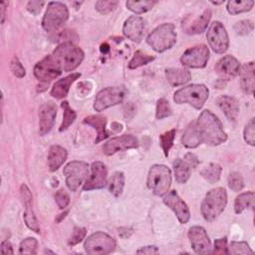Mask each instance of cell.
Masks as SVG:
<instances>
[{
	"mask_svg": "<svg viewBox=\"0 0 255 255\" xmlns=\"http://www.w3.org/2000/svg\"><path fill=\"white\" fill-rule=\"evenodd\" d=\"M195 124L202 142L215 146L227 139V133L224 131L220 120L209 110L202 111Z\"/></svg>",
	"mask_w": 255,
	"mask_h": 255,
	"instance_id": "obj_1",
	"label": "cell"
},
{
	"mask_svg": "<svg viewBox=\"0 0 255 255\" xmlns=\"http://www.w3.org/2000/svg\"><path fill=\"white\" fill-rule=\"evenodd\" d=\"M52 57L59 68L64 72H71L77 69L83 62L84 51L72 42L61 43L53 51Z\"/></svg>",
	"mask_w": 255,
	"mask_h": 255,
	"instance_id": "obj_2",
	"label": "cell"
},
{
	"mask_svg": "<svg viewBox=\"0 0 255 255\" xmlns=\"http://www.w3.org/2000/svg\"><path fill=\"white\" fill-rule=\"evenodd\" d=\"M227 204V193L224 187L210 189L204 196L200 211L203 218L211 222L215 220L225 209Z\"/></svg>",
	"mask_w": 255,
	"mask_h": 255,
	"instance_id": "obj_3",
	"label": "cell"
},
{
	"mask_svg": "<svg viewBox=\"0 0 255 255\" xmlns=\"http://www.w3.org/2000/svg\"><path fill=\"white\" fill-rule=\"evenodd\" d=\"M146 43L157 53H162L176 43L175 26L172 23H163L157 26L146 38Z\"/></svg>",
	"mask_w": 255,
	"mask_h": 255,
	"instance_id": "obj_4",
	"label": "cell"
},
{
	"mask_svg": "<svg viewBox=\"0 0 255 255\" xmlns=\"http://www.w3.org/2000/svg\"><path fill=\"white\" fill-rule=\"evenodd\" d=\"M209 91L203 84H191L177 90L173 95L176 104L188 103L196 110H200L208 99Z\"/></svg>",
	"mask_w": 255,
	"mask_h": 255,
	"instance_id": "obj_5",
	"label": "cell"
},
{
	"mask_svg": "<svg viewBox=\"0 0 255 255\" xmlns=\"http://www.w3.org/2000/svg\"><path fill=\"white\" fill-rule=\"evenodd\" d=\"M146 185L156 196H164L171 185V171L164 164H153L147 174Z\"/></svg>",
	"mask_w": 255,
	"mask_h": 255,
	"instance_id": "obj_6",
	"label": "cell"
},
{
	"mask_svg": "<svg viewBox=\"0 0 255 255\" xmlns=\"http://www.w3.org/2000/svg\"><path fill=\"white\" fill-rule=\"evenodd\" d=\"M69 18V10L66 4L53 1L48 4L42 20V27L46 32L58 30Z\"/></svg>",
	"mask_w": 255,
	"mask_h": 255,
	"instance_id": "obj_7",
	"label": "cell"
},
{
	"mask_svg": "<svg viewBox=\"0 0 255 255\" xmlns=\"http://www.w3.org/2000/svg\"><path fill=\"white\" fill-rule=\"evenodd\" d=\"M117 241L115 238L103 231H97L85 240L84 249L88 254L106 255L115 251Z\"/></svg>",
	"mask_w": 255,
	"mask_h": 255,
	"instance_id": "obj_8",
	"label": "cell"
},
{
	"mask_svg": "<svg viewBox=\"0 0 255 255\" xmlns=\"http://www.w3.org/2000/svg\"><path fill=\"white\" fill-rule=\"evenodd\" d=\"M66 184L71 191H76L88 178L89 164L82 160H73L67 163L63 169Z\"/></svg>",
	"mask_w": 255,
	"mask_h": 255,
	"instance_id": "obj_9",
	"label": "cell"
},
{
	"mask_svg": "<svg viewBox=\"0 0 255 255\" xmlns=\"http://www.w3.org/2000/svg\"><path fill=\"white\" fill-rule=\"evenodd\" d=\"M127 90L124 87H108L101 90L94 102V110L97 112H102L108 108L116 106L123 102Z\"/></svg>",
	"mask_w": 255,
	"mask_h": 255,
	"instance_id": "obj_10",
	"label": "cell"
},
{
	"mask_svg": "<svg viewBox=\"0 0 255 255\" xmlns=\"http://www.w3.org/2000/svg\"><path fill=\"white\" fill-rule=\"evenodd\" d=\"M206 38L210 48L217 54H223L229 46V38L223 24L219 21H214L210 24Z\"/></svg>",
	"mask_w": 255,
	"mask_h": 255,
	"instance_id": "obj_11",
	"label": "cell"
},
{
	"mask_svg": "<svg viewBox=\"0 0 255 255\" xmlns=\"http://www.w3.org/2000/svg\"><path fill=\"white\" fill-rule=\"evenodd\" d=\"M209 60V50L206 45L200 44L187 49L181 56L180 62L184 67L192 69L204 68Z\"/></svg>",
	"mask_w": 255,
	"mask_h": 255,
	"instance_id": "obj_12",
	"label": "cell"
},
{
	"mask_svg": "<svg viewBox=\"0 0 255 255\" xmlns=\"http://www.w3.org/2000/svg\"><path fill=\"white\" fill-rule=\"evenodd\" d=\"M34 76L43 83H49L62 74V70L54 61L52 55H48L39 61L34 67Z\"/></svg>",
	"mask_w": 255,
	"mask_h": 255,
	"instance_id": "obj_13",
	"label": "cell"
},
{
	"mask_svg": "<svg viewBox=\"0 0 255 255\" xmlns=\"http://www.w3.org/2000/svg\"><path fill=\"white\" fill-rule=\"evenodd\" d=\"M187 236L191 247L196 254L206 255L211 253V242L202 226H191L188 229Z\"/></svg>",
	"mask_w": 255,
	"mask_h": 255,
	"instance_id": "obj_14",
	"label": "cell"
},
{
	"mask_svg": "<svg viewBox=\"0 0 255 255\" xmlns=\"http://www.w3.org/2000/svg\"><path fill=\"white\" fill-rule=\"evenodd\" d=\"M20 195L22 198L23 206H24L23 218H24L25 224L32 231L36 233H40V226L33 209V196L30 188L25 183L21 184L20 186Z\"/></svg>",
	"mask_w": 255,
	"mask_h": 255,
	"instance_id": "obj_15",
	"label": "cell"
},
{
	"mask_svg": "<svg viewBox=\"0 0 255 255\" xmlns=\"http://www.w3.org/2000/svg\"><path fill=\"white\" fill-rule=\"evenodd\" d=\"M108 177L107 166L102 161H94L91 165V175L86 179L83 185L84 190L101 189L106 186Z\"/></svg>",
	"mask_w": 255,
	"mask_h": 255,
	"instance_id": "obj_16",
	"label": "cell"
},
{
	"mask_svg": "<svg viewBox=\"0 0 255 255\" xmlns=\"http://www.w3.org/2000/svg\"><path fill=\"white\" fill-rule=\"evenodd\" d=\"M163 203L175 213L180 223L185 224L188 222L190 218L189 208L175 190H170L164 195Z\"/></svg>",
	"mask_w": 255,
	"mask_h": 255,
	"instance_id": "obj_17",
	"label": "cell"
},
{
	"mask_svg": "<svg viewBox=\"0 0 255 255\" xmlns=\"http://www.w3.org/2000/svg\"><path fill=\"white\" fill-rule=\"evenodd\" d=\"M138 146V140L131 134H123L109 139L103 145V152L106 155H113L118 151L135 148Z\"/></svg>",
	"mask_w": 255,
	"mask_h": 255,
	"instance_id": "obj_18",
	"label": "cell"
},
{
	"mask_svg": "<svg viewBox=\"0 0 255 255\" xmlns=\"http://www.w3.org/2000/svg\"><path fill=\"white\" fill-rule=\"evenodd\" d=\"M240 63L239 61L231 56L226 55L222 57L215 65V72L222 80H230L239 75L240 72Z\"/></svg>",
	"mask_w": 255,
	"mask_h": 255,
	"instance_id": "obj_19",
	"label": "cell"
},
{
	"mask_svg": "<svg viewBox=\"0 0 255 255\" xmlns=\"http://www.w3.org/2000/svg\"><path fill=\"white\" fill-rule=\"evenodd\" d=\"M145 30V20L139 16L128 17L123 26L124 35L132 42L139 43Z\"/></svg>",
	"mask_w": 255,
	"mask_h": 255,
	"instance_id": "obj_20",
	"label": "cell"
},
{
	"mask_svg": "<svg viewBox=\"0 0 255 255\" xmlns=\"http://www.w3.org/2000/svg\"><path fill=\"white\" fill-rule=\"evenodd\" d=\"M57 116V107L54 103L48 102L43 104L39 109V133L47 134L53 128Z\"/></svg>",
	"mask_w": 255,
	"mask_h": 255,
	"instance_id": "obj_21",
	"label": "cell"
},
{
	"mask_svg": "<svg viewBox=\"0 0 255 255\" xmlns=\"http://www.w3.org/2000/svg\"><path fill=\"white\" fill-rule=\"evenodd\" d=\"M216 104L229 121H236L239 114V104L235 98L222 95L216 99Z\"/></svg>",
	"mask_w": 255,
	"mask_h": 255,
	"instance_id": "obj_22",
	"label": "cell"
},
{
	"mask_svg": "<svg viewBox=\"0 0 255 255\" xmlns=\"http://www.w3.org/2000/svg\"><path fill=\"white\" fill-rule=\"evenodd\" d=\"M80 77H81V74H80V73H72V74L66 76V77L63 78V79L58 80V81L53 85V87H52V89H51V92H50V95H51L53 98L58 99V100L64 99L65 97H67L71 85H72L76 80H78Z\"/></svg>",
	"mask_w": 255,
	"mask_h": 255,
	"instance_id": "obj_23",
	"label": "cell"
},
{
	"mask_svg": "<svg viewBox=\"0 0 255 255\" xmlns=\"http://www.w3.org/2000/svg\"><path fill=\"white\" fill-rule=\"evenodd\" d=\"M240 85L241 89L245 94L253 95L255 84H254V63L249 62L244 64L240 68Z\"/></svg>",
	"mask_w": 255,
	"mask_h": 255,
	"instance_id": "obj_24",
	"label": "cell"
},
{
	"mask_svg": "<svg viewBox=\"0 0 255 255\" xmlns=\"http://www.w3.org/2000/svg\"><path fill=\"white\" fill-rule=\"evenodd\" d=\"M84 124L93 127L98 131L97 138L95 139V143H99L100 141L109 137V132L107 131V118L101 115H92L88 116L83 121Z\"/></svg>",
	"mask_w": 255,
	"mask_h": 255,
	"instance_id": "obj_25",
	"label": "cell"
},
{
	"mask_svg": "<svg viewBox=\"0 0 255 255\" xmlns=\"http://www.w3.org/2000/svg\"><path fill=\"white\" fill-rule=\"evenodd\" d=\"M68 156L67 149L59 144L51 145L48 152V166L50 171L54 172L66 161Z\"/></svg>",
	"mask_w": 255,
	"mask_h": 255,
	"instance_id": "obj_26",
	"label": "cell"
},
{
	"mask_svg": "<svg viewBox=\"0 0 255 255\" xmlns=\"http://www.w3.org/2000/svg\"><path fill=\"white\" fill-rule=\"evenodd\" d=\"M165 78L169 85L177 87L188 83L191 80V74L186 69L169 68L165 70Z\"/></svg>",
	"mask_w": 255,
	"mask_h": 255,
	"instance_id": "obj_27",
	"label": "cell"
},
{
	"mask_svg": "<svg viewBox=\"0 0 255 255\" xmlns=\"http://www.w3.org/2000/svg\"><path fill=\"white\" fill-rule=\"evenodd\" d=\"M181 142L187 148H195L202 143L195 121L189 123L188 126L186 127L181 137Z\"/></svg>",
	"mask_w": 255,
	"mask_h": 255,
	"instance_id": "obj_28",
	"label": "cell"
},
{
	"mask_svg": "<svg viewBox=\"0 0 255 255\" xmlns=\"http://www.w3.org/2000/svg\"><path fill=\"white\" fill-rule=\"evenodd\" d=\"M211 10L205 9L203 13L185 29V33L188 35H197L204 32L211 19Z\"/></svg>",
	"mask_w": 255,
	"mask_h": 255,
	"instance_id": "obj_29",
	"label": "cell"
},
{
	"mask_svg": "<svg viewBox=\"0 0 255 255\" xmlns=\"http://www.w3.org/2000/svg\"><path fill=\"white\" fill-rule=\"evenodd\" d=\"M255 194L253 191H247L240 193L234 200V211L236 214H240L245 209L254 208Z\"/></svg>",
	"mask_w": 255,
	"mask_h": 255,
	"instance_id": "obj_30",
	"label": "cell"
},
{
	"mask_svg": "<svg viewBox=\"0 0 255 255\" xmlns=\"http://www.w3.org/2000/svg\"><path fill=\"white\" fill-rule=\"evenodd\" d=\"M172 165L175 180L180 184L187 182L190 177V166L187 162L181 158H176L173 160Z\"/></svg>",
	"mask_w": 255,
	"mask_h": 255,
	"instance_id": "obj_31",
	"label": "cell"
},
{
	"mask_svg": "<svg viewBox=\"0 0 255 255\" xmlns=\"http://www.w3.org/2000/svg\"><path fill=\"white\" fill-rule=\"evenodd\" d=\"M125 186V174L123 171H115L111 176L108 187L109 191L116 197L122 195Z\"/></svg>",
	"mask_w": 255,
	"mask_h": 255,
	"instance_id": "obj_32",
	"label": "cell"
},
{
	"mask_svg": "<svg viewBox=\"0 0 255 255\" xmlns=\"http://www.w3.org/2000/svg\"><path fill=\"white\" fill-rule=\"evenodd\" d=\"M254 5L253 0H230L227 2V12L231 15H236L244 12H248Z\"/></svg>",
	"mask_w": 255,
	"mask_h": 255,
	"instance_id": "obj_33",
	"label": "cell"
},
{
	"mask_svg": "<svg viewBox=\"0 0 255 255\" xmlns=\"http://www.w3.org/2000/svg\"><path fill=\"white\" fill-rule=\"evenodd\" d=\"M61 108L63 109V121H62V124L59 128V130L64 131L75 122L77 114L70 107V105L67 101H64V102L61 103Z\"/></svg>",
	"mask_w": 255,
	"mask_h": 255,
	"instance_id": "obj_34",
	"label": "cell"
},
{
	"mask_svg": "<svg viewBox=\"0 0 255 255\" xmlns=\"http://www.w3.org/2000/svg\"><path fill=\"white\" fill-rule=\"evenodd\" d=\"M221 172L222 167L218 163H210L200 171V174L209 183H215L219 180Z\"/></svg>",
	"mask_w": 255,
	"mask_h": 255,
	"instance_id": "obj_35",
	"label": "cell"
},
{
	"mask_svg": "<svg viewBox=\"0 0 255 255\" xmlns=\"http://www.w3.org/2000/svg\"><path fill=\"white\" fill-rule=\"evenodd\" d=\"M155 4H156V1H150V0H144V1L128 0L126 2L127 8L135 14H142L149 11Z\"/></svg>",
	"mask_w": 255,
	"mask_h": 255,
	"instance_id": "obj_36",
	"label": "cell"
},
{
	"mask_svg": "<svg viewBox=\"0 0 255 255\" xmlns=\"http://www.w3.org/2000/svg\"><path fill=\"white\" fill-rule=\"evenodd\" d=\"M154 60V57L148 54H145L141 51H136L134 53V55L132 56V58L130 59V61L128 62V68L129 69H136L139 68L141 66L147 65L148 63L152 62Z\"/></svg>",
	"mask_w": 255,
	"mask_h": 255,
	"instance_id": "obj_37",
	"label": "cell"
},
{
	"mask_svg": "<svg viewBox=\"0 0 255 255\" xmlns=\"http://www.w3.org/2000/svg\"><path fill=\"white\" fill-rule=\"evenodd\" d=\"M175 137V129H169L159 135V144L162 148L163 154L168 156V152L173 145V140Z\"/></svg>",
	"mask_w": 255,
	"mask_h": 255,
	"instance_id": "obj_38",
	"label": "cell"
},
{
	"mask_svg": "<svg viewBox=\"0 0 255 255\" xmlns=\"http://www.w3.org/2000/svg\"><path fill=\"white\" fill-rule=\"evenodd\" d=\"M37 248H38L37 239L34 237H27L24 240H22L20 243L19 254L35 255V254H37Z\"/></svg>",
	"mask_w": 255,
	"mask_h": 255,
	"instance_id": "obj_39",
	"label": "cell"
},
{
	"mask_svg": "<svg viewBox=\"0 0 255 255\" xmlns=\"http://www.w3.org/2000/svg\"><path fill=\"white\" fill-rule=\"evenodd\" d=\"M171 115H172V110L169 105V102L164 98L157 100L155 118L157 120H162V119L170 117Z\"/></svg>",
	"mask_w": 255,
	"mask_h": 255,
	"instance_id": "obj_40",
	"label": "cell"
},
{
	"mask_svg": "<svg viewBox=\"0 0 255 255\" xmlns=\"http://www.w3.org/2000/svg\"><path fill=\"white\" fill-rule=\"evenodd\" d=\"M254 251L249 247V244L244 241H232L228 247V254H253Z\"/></svg>",
	"mask_w": 255,
	"mask_h": 255,
	"instance_id": "obj_41",
	"label": "cell"
},
{
	"mask_svg": "<svg viewBox=\"0 0 255 255\" xmlns=\"http://www.w3.org/2000/svg\"><path fill=\"white\" fill-rule=\"evenodd\" d=\"M227 183L230 189H232L233 191H240L243 187H244V181L243 178L241 176V174L239 172H231L228 175L227 178Z\"/></svg>",
	"mask_w": 255,
	"mask_h": 255,
	"instance_id": "obj_42",
	"label": "cell"
},
{
	"mask_svg": "<svg viewBox=\"0 0 255 255\" xmlns=\"http://www.w3.org/2000/svg\"><path fill=\"white\" fill-rule=\"evenodd\" d=\"M233 29L237 35L245 36L253 31L254 24L251 20H241L234 25Z\"/></svg>",
	"mask_w": 255,
	"mask_h": 255,
	"instance_id": "obj_43",
	"label": "cell"
},
{
	"mask_svg": "<svg viewBox=\"0 0 255 255\" xmlns=\"http://www.w3.org/2000/svg\"><path fill=\"white\" fill-rule=\"evenodd\" d=\"M254 128H255L254 118H251L249 120V122L246 124L245 128H244L243 135H244V140L252 146L255 145V131H254Z\"/></svg>",
	"mask_w": 255,
	"mask_h": 255,
	"instance_id": "obj_44",
	"label": "cell"
},
{
	"mask_svg": "<svg viewBox=\"0 0 255 255\" xmlns=\"http://www.w3.org/2000/svg\"><path fill=\"white\" fill-rule=\"evenodd\" d=\"M86 234H87L86 228L80 227V226H76L74 228V231H73L72 235L68 239V245L69 246H75V245L79 244L85 238Z\"/></svg>",
	"mask_w": 255,
	"mask_h": 255,
	"instance_id": "obj_45",
	"label": "cell"
},
{
	"mask_svg": "<svg viewBox=\"0 0 255 255\" xmlns=\"http://www.w3.org/2000/svg\"><path fill=\"white\" fill-rule=\"evenodd\" d=\"M118 4H119L118 1H103V0H101V1L96 2L95 7L98 12L105 15V14H109L110 12L114 11L117 8Z\"/></svg>",
	"mask_w": 255,
	"mask_h": 255,
	"instance_id": "obj_46",
	"label": "cell"
},
{
	"mask_svg": "<svg viewBox=\"0 0 255 255\" xmlns=\"http://www.w3.org/2000/svg\"><path fill=\"white\" fill-rule=\"evenodd\" d=\"M54 197H55V201H56V203H57V205L60 209H65L70 203V195L63 188L56 191Z\"/></svg>",
	"mask_w": 255,
	"mask_h": 255,
	"instance_id": "obj_47",
	"label": "cell"
},
{
	"mask_svg": "<svg viewBox=\"0 0 255 255\" xmlns=\"http://www.w3.org/2000/svg\"><path fill=\"white\" fill-rule=\"evenodd\" d=\"M10 70L13 73V75L19 79L23 78L26 75L25 68L16 56H14L10 62Z\"/></svg>",
	"mask_w": 255,
	"mask_h": 255,
	"instance_id": "obj_48",
	"label": "cell"
},
{
	"mask_svg": "<svg viewBox=\"0 0 255 255\" xmlns=\"http://www.w3.org/2000/svg\"><path fill=\"white\" fill-rule=\"evenodd\" d=\"M213 254H228V247H227V238L222 237L215 239L214 247L211 251Z\"/></svg>",
	"mask_w": 255,
	"mask_h": 255,
	"instance_id": "obj_49",
	"label": "cell"
},
{
	"mask_svg": "<svg viewBox=\"0 0 255 255\" xmlns=\"http://www.w3.org/2000/svg\"><path fill=\"white\" fill-rule=\"evenodd\" d=\"M44 4L45 3L43 1H41V2L40 1H30L27 4V10L29 12H31L32 14L37 15L41 11V8Z\"/></svg>",
	"mask_w": 255,
	"mask_h": 255,
	"instance_id": "obj_50",
	"label": "cell"
},
{
	"mask_svg": "<svg viewBox=\"0 0 255 255\" xmlns=\"http://www.w3.org/2000/svg\"><path fill=\"white\" fill-rule=\"evenodd\" d=\"M184 160H185V161L187 162V164H188L190 167H192V168H195V167L198 165V163H199V160H198L197 156H196L194 153H192V152L186 153L185 156H184Z\"/></svg>",
	"mask_w": 255,
	"mask_h": 255,
	"instance_id": "obj_51",
	"label": "cell"
},
{
	"mask_svg": "<svg viewBox=\"0 0 255 255\" xmlns=\"http://www.w3.org/2000/svg\"><path fill=\"white\" fill-rule=\"evenodd\" d=\"M158 252V249L156 246L154 245H148V246H143L140 247L139 249L136 250L137 254H147V255H151V254H156Z\"/></svg>",
	"mask_w": 255,
	"mask_h": 255,
	"instance_id": "obj_52",
	"label": "cell"
},
{
	"mask_svg": "<svg viewBox=\"0 0 255 255\" xmlns=\"http://www.w3.org/2000/svg\"><path fill=\"white\" fill-rule=\"evenodd\" d=\"M0 251L4 255H12V254H14V251H13V248H12V244L8 240L2 241L1 247H0Z\"/></svg>",
	"mask_w": 255,
	"mask_h": 255,
	"instance_id": "obj_53",
	"label": "cell"
},
{
	"mask_svg": "<svg viewBox=\"0 0 255 255\" xmlns=\"http://www.w3.org/2000/svg\"><path fill=\"white\" fill-rule=\"evenodd\" d=\"M8 5V2H5V1H2L0 3V8H1V23L3 24L4 23V20H5V10H6V6Z\"/></svg>",
	"mask_w": 255,
	"mask_h": 255,
	"instance_id": "obj_54",
	"label": "cell"
},
{
	"mask_svg": "<svg viewBox=\"0 0 255 255\" xmlns=\"http://www.w3.org/2000/svg\"><path fill=\"white\" fill-rule=\"evenodd\" d=\"M67 214H68V210H67V211H65L64 213L59 214V215H60V218H57V221H58V222H60L63 218H65V217H66V215H67Z\"/></svg>",
	"mask_w": 255,
	"mask_h": 255,
	"instance_id": "obj_55",
	"label": "cell"
},
{
	"mask_svg": "<svg viewBox=\"0 0 255 255\" xmlns=\"http://www.w3.org/2000/svg\"><path fill=\"white\" fill-rule=\"evenodd\" d=\"M211 3H212V4H214V5H219V4H222V3H224V1H219V2H214V1H211Z\"/></svg>",
	"mask_w": 255,
	"mask_h": 255,
	"instance_id": "obj_56",
	"label": "cell"
},
{
	"mask_svg": "<svg viewBox=\"0 0 255 255\" xmlns=\"http://www.w3.org/2000/svg\"><path fill=\"white\" fill-rule=\"evenodd\" d=\"M45 253H52V254H54V252H52V251H49V250H45Z\"/></svg>",
	"mask_w": 255,
	"mask_h": 255,
	"instance_id": "obj_57",
	"label": "cell"
}]
</instances>
